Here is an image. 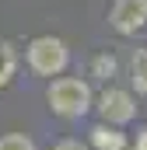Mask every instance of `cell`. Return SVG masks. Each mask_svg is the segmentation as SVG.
<instances>
[{
	"mask_svg": "<svg viewBox=\"0 0 147 150\" xmlns=\"http://www.w3.org/2000/svg\"><path fill=\"white\" fill-rule=\"evenodd\" d=\"M14 67H18V56H14V49L7 45V42H0V87L14 77Z\"/></svg>",
	"mask_w": 147,
	"mask_h": 150,
	"instance_id": "52a82bcc",
	"label": "cell"
},
{
	"mask_svg": "<svg viewBox=\"0 0 147 150\" xmlns=\"http://www.w3.org/2000/svg\"><path fill=\"white\" fill-rule=\"evenodd\" d=\"M112 28L123 32V35H137L147 21V0H116L109 14Z\"/></svg>",
	"mask_w": 147,
	"mask_h": 150,
	"instance_id": "3957f363",
	"label": "cell"
},
{
	"mask_svg": "<svg viewBox=\"0 0 147 150\" xmlns=\"http://www.w3.org/2000/svg\"><path fill=\"white\" fill-rule=\"evenodd\" d=\"M67 45L60 42V38H53V35H39L32 45H28V63H32V70L42 77H53V74H60L63 67H67Z\"/></svg>",
	"mask_w": 147,
	"mask_h": 150,
	"instance_id": "7a4b0ae2",
	"label": "cell"
},
{
	"mask_svg": "<svg viewBox=\"0 0 147 150\" xmlns=\"http://www.w3.org/2000/svg\"><path fill=\"white\" fill-rule=\"evenodd\" d=\"M98 115H102L109 126H123V122H130V119L137 115V105H133V98H130L126 91L109 87V91H102V98H98Z\"/></svg>",
	"mask_w": 147,
	"mask_h": 150,
	"instance_id": "277c9868",
	"label": "cell"
},
{
	"mask_svg": "<svg viewBox=\"0 0 147 150\" xmlns=\"http://www.w3.org/2000/svg\"><path fill=\"white\" fill-rule=\"evenodd\" d=\"M137 150H147V129L140 133V136H137Z\"/></svg>",
	"mask_w": 147,
	"mask_h": 150,
	"instance_id": "8fae6325",
	"label": "cell"
},
{
	"mask_svg": "<svg viewBox=\"0 0 147 150\" xmlns=\"http://www.w3.org/2000/svg\"><path fill=\"white\" fill-rule=\"evenodd\" d=\"M130 80H133V87L140 91V94H147V49H137L133 52V59H130Z\"/></svg>",
	"mask_w": 147,
	"mask_h": 150,
	"instance_id": "8992f818",
	"label": "cell"
},
{
	"mask_svg": "<svg viewBox=\"0 0 147 150\" xmlns=\"http://www.w3.org/2000/svg\"><path fill=\"white\" fill-rule=\"evenodd\" d=\"M91 74H95V77H112V74H116V56H112V52L95 56V63H91Z\"/></svg>",
	"mask_w": 147,
	"mask_h": 150,
	"instance_id": "9c48e42d",
	"label": "cell"
},
{
	"mask_svg": "<svg viewBox=\"0 0 147 150\" xmlns=\"http://www.w3.org/2000/svg\"><path fill=\"white\" fill-rule=\"evenodd\" d=\"M49 108L56 115H84L91 108V87L84 80H74V77H60L53 87H49Z\"/></svg>",
	"mask_w": 147,
	"mask_h": 150,
	"instance_id": "6da1fadb",
	"label": "cell"
},
{
	"mask_svg": "<svg viewBox=\"0 0 147 150\" xmlns=\"http://www.w3.org/2000/svg\"><path fill=\"white\" fill-rule=\"evenodd\" d=\"M53 150H88L84 143H77V140H63V143H56Z\"/></svg>",
	"mask_w": 147,
	"mask_h": 150,
	"instance_id": "30bf717a",
	"label": "cell"
},
{
	"mask_svg": "<svg viewBox=\"0 0 147 150\" xmlns=\"http://www.w3.org/2000/svg\"><path fill=\"white\" fill-rule=\"evenodd\" d=\"M0 150H35V143L21 133H7V136H0Z\"/></svg>",
	"mask_w": 147,
	"mask_h": 150,
	"instance_id": "ba28073f",
	"label": "cell"
},
{
	"mask_svg": "<svg viewBox=\"0 0 147 150\" xmlns=\"http://www.w3.org/2000/svg\"><path fill=\"white\" fill-rule=\"evenodd\" d=\"M91 143H95V150H126V136L119 129H112L109 122H102L91 129Z\"/></svg>",
	"mask_w": 147,
	"mask_h": 150,
	"instance_id": "5b68a950",
	"label": "cell"
}]
</instances>
